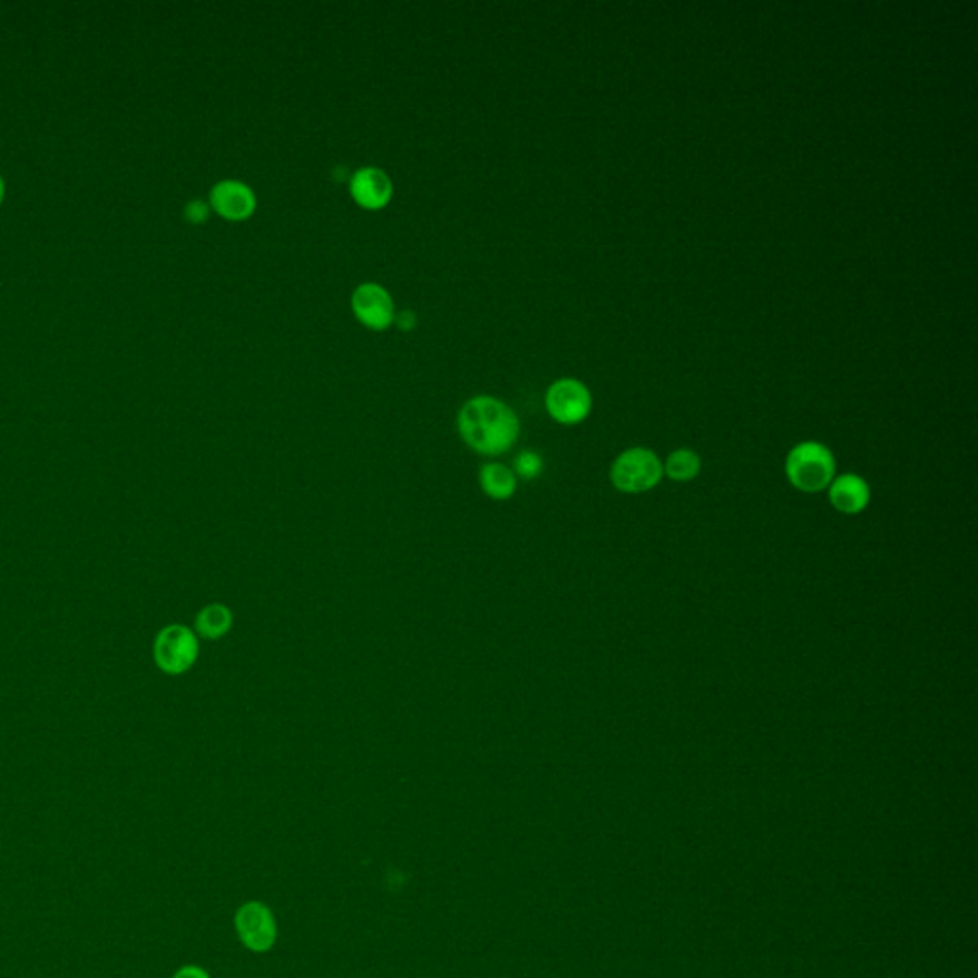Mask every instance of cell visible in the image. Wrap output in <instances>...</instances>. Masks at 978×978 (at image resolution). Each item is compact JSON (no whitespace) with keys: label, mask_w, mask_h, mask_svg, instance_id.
I'll use <instances>...</instances> for the list:
<instances>
[{"label":"cell","mask_w":978,"mask_h":978,"mask_svg":"<svg viewBox=\"0 0 978 978\" xmlns=\"http://www.w3.org/2000/svg\"><path fill=\"white\" fill-rule=\"evenodd\" d=\"M462 442L480 456H503L517 443L520 421L515 409L493 395H476L457 417Z\"/></svg>","instance_id":"1"},{"label":"cell","mask_w":978,"mask_h":978,"mask_svg":"<svg viewBox=\"0 0 978 978\" xmlns=\"http://www.w3.org/2000/svg\"><path fill=\"white\" fill-rule=\"evenodd\" d=\"M785 476L793 488L804 493H818L830 488L835 478V459L820 442H803L791 449L785 459Z\"/></svg>","instance_id":"2"},{"label":"cell","mask_w":978,"mask_h":978,"mask_svg":"<svg viewBox=\"0 0 978 978\" xmlns=\"http://www.w3.org/2000/svg\"><path fill=\"white\" fill-rule=\"evenodd\" d=\"M610 478L624 493H644L662 482L664 464L652 449H627L612 464Z\"/></svg>","instance_id":"3"},{"label":"cell","mask_w":978,"mask_h":978,"mask_svg":"<svg viewBox=\"0 0 978 978\" xmlns=\"http://www.w3.org/2000/svg\"><path fill=\"white\" fill-rule=\"evenodd\" d=\"M199 657V640L194 630L186 625H167L157 633L154 643V659L157 667L167 675H182L194 667Z\"/></svg>","instance_id":"4"},{"label":"cell","mask_w":978,"mask_h":978,"mask_svg":"<svg viewBox=\"0 0 978 978\" xmlns=\"http://www.w3.org/2000/svg\"><path fill=\"white\" fill-rule=\"evenodd\" d=\"M549 415L560 424H577L589 417L593 398L584 382L577 379H558L545 395Z\"/></svg>","instance_id":"5"},{"label":"cell","mask_w":978,"mask_h":978,"mask_svg":"<svg viewBox=\"0 0 978 978\" xmlns=\"http://www.w3.org/2000/svg\"><path fill=\"white\" fill-rule=\"evenodd\" d=\"M355 320L373 331H384L394 325V299L379 283H362L352 295Z\"/></svg>","instance_id":"6"},{"label":"cell","mask_w":978,"mask_h":978,"mask_svg":"<svg viewBox=\"0 0 978 978\" xmlns=\"http://www.w3.org/2000/svg\"><path fill=\"white\" fill-rule=\"evenodd\" d=\"M235 929L251 951H268L277 937L274 913L262 902H247L235 913Z\"/></svg>","instance_id":"7"},{"label":"cell","mask_w":978,"mask_h":978,"mask_svg":"<svg viewBox=\"0 0 978 978\" xmlns=\"http://www.w3.org/2000/svg\"><path fill=\"white\" fill-rule=\"evenodd\" d=\"M256 194L245 182L228 180L216 182L208 194V207L224 221L243 222L255 215Z\"/></svg>","instance_id":"8"},{"label":"cell","mask_w":978,"mask_h":978,"mask_svg":"<svg viewBox=\"0 0 978 978\" xmlns=\"http://www.w3.org/2000/svg\"><path fill=\"white\" fill-rule=\"evenodd\" d=\"M350 195L365 211H381L394 197V184L382 168L362 167L350 176Z\"/></svg>","instance_id":"9"},{"label":"cell","mask_w":978,"mask_h":978,"mask_svg":"<svg viewBox=\"0 0 978 978\" xmlns=\"http://www.w3.org/2000/svg\"><path fill=\"white\" fill-rule=\"evenodd\" d=\"M833 509L843 515H858L868 509L871 501V489L862 476L841 475L833 478L828 488Z\"/></svg>","instance_id":"10"},{"label":"cell","mask_w":978,"mask_h":978,"mask_svg":"<svg viewBox=\"0 0 978 978\" xmlns=\"http://www.w3.org/2000/svg\"><path fill=\"white\" fill-rule=\"evenodd\" d=\"M480 486H482L483 493L491 499L507 501L517 491V475L507 464L488 462L480 470Z\"/></svg>","instance_id":"11"},{"label":"cell","mask_w":978,"mask_h":978,"mask_svg":"<svg viewBox=\"0 0 978 978\" xmlns=\"http://www.w3.org/2000/svg\"><path fill=\"white\" fill-rule=\"evenodd\" d=\"M234 625V614L224 604H207L195 617V635L218 640L226 637Z\"/></svg>","instance_id":"12"},{"label":"cell","mask_w":978,"mask_h":978,"mask_svg":"<svg viewBox=\"0 0 978 978\" xmlns=\"http://www.w3.org/2000/svg\"><path fill=\"white\" fill-rule=\"evenodd\" d=\"M702 470V459L692 449H677L664 464V475L675 482H691Z\"/></svg>","instance_id":"13"},{"label":"cell","mask_w":978,"mask_h":978,"mask_svg":"<svg viewBox=\"0 0 978 978\" xmlns=\"http://www.w3.org/2000/svg\"><path fill=\"white\" fill-rule=\"evenodd\" d=\"M544 470V459L537 456L536 451H522L515 459V472L524 480H534L541 475Z\"/></svg>","instance_id":"14"},{"label":"cell","mask_w":978,"mask_h":978,"mask_svg":"<svg viewBox=\"0 0 978 978\" xmlns=\"http://www.w3.org/2000/svg\"><path fill=\"white\" fill-rule=\"evenodd\" d=\"M208 215H211V207H208V203L202 202V199H194V202H189L184 208V216H186V221L192 222V224H203V222L208 221Z\"/></svg>","instance_id":"15"},{"label":"cell","mask_w":978,"mask_h":978,"mask_svg":"<svg viewBox=\"0 0 978 978\" xmlns=\"http://www.w3.org/2000/svg\"><path fill=\"white\" fill-rule=\"evenodd\" d=\"M394 323L398 325V329H402V331H411V329H415L417 325V315L415 312H411V310H402V312H398L394 317Z\"/></svg>","instance_id":"16"},{"label":"cell","mask_w":978,"mask_h":978,"mask_svg":"<svg viewBox=\"0 0 978 978\" xmlns=\"http://www.w3.org/2000/svg\"><path fill=\"white\" fill-rule=\"evenodd\" d=\"M173 978H211L207 975L205 969L202 967H197V965H186V967H182L180 971H176L175 977Z\"/></svg>","instance_id":"17"},{"label":"cell","mask_w":978,"mask_h":978,"mask_svg":"<svg viewBox=\"0 0 978 978\" xmlns=\"http://www.w3.org/2000/svg\"><path fill=\"white\" fill-rule=\"evenodd\" d=\"M4 199V180H2V176H0V203Z\"/></svg>","instance_id":"18"}]
</instances>
